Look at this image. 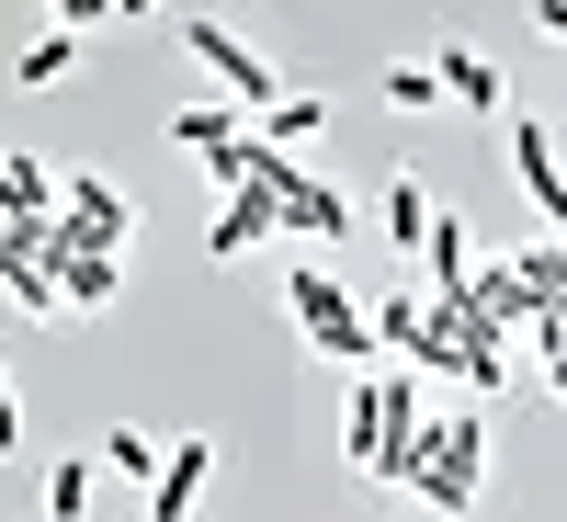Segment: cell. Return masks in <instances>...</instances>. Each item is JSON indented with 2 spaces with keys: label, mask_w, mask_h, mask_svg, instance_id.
<instances>
[{
  "label": "cell",
  "mask_w": 567,
  "mask_h": 522,
  "mask_svg": "<svg viewBox=\"0 0 567 522\" xmlns=\"http://www.w3.org/2000/svg\"><path fill=\"white\" fill-rule=\"evenodd\" d=\"M477 478H488V420L477 409H454V420H432V454H420V500L432 511H477Z\"/></svg>",
  "instance_id": "6da1fadb"
},
{
  "label": "cell",
  "mask_w": 567,
  "mask_h": 522,
  "mask_svg": "<svg viewBox=\"0 0 567 522\" xmlns=\"http://www.w3.org/2000/svg\"><path fill=\"white\" fill-rule=\"evenodd\" d=\"M284 296H296V329H307L329 364H363V352H374V307H352V284H341V273H318V262H307Z\"/></svg>",
  "instance_id": "7a4b0ae2"
},
{
  "label": "cell",
  "mask_w": 567,
  "mask_h": 522,
  "mask_svg": "<svg viewBox=\"0 0 567 522\" xmlns=\"http://www.w3.org/2000/svg\"><path fill=\"white\" fill-rule=\"evenodd\" d=\"M420 387H432V375H386V443H374V465H363V478H386V489H409L420 478V454H432V398H420Z\"/></svg>",
  "instance_id": "3957f363"
},
{
  "label": "cell",
  "mask_w": 567,
  "mask_h": 522,
  "mask_svg": "<svg viewBox=\"0 0 567 522\" xmlns=\"http://www.w3.org/2000/svg\"><path fill=\"white\" fill-rule=\"evenodd\" d=\"M182 45H194V58L227 80V103H250V114H272L284 103V80H272V58H261V45H239V34H227V23H182Z\"/></svg>",
  "instance_id": "277c9868"
},
{
  "label": "cell",
  "mask_w": 567,
  "mask_h": 522,
  "mask_svg": "<svg viewBox=\"0 0 567 522\" xmlns=\"http://www.w3.org/2000/svg\"><path fill=\"white\" fill-rule=\"evenodd\" d=\"M511 171H523V205L567 239V171H556V149H545V125H534V114L511 125Z\"/></svg>",
  "instance_id": "5b68a950"
},
{
  "label": "cell",
  "mask_w": 567,
  "mask_h": 522,
  "mask_svg": "<svg viewBox=\"0 0 567 522\" xmlns=\"http://www.w3.org/2000/svg\"><path fill=\"white\" fill-rule=\"evenodd\" d=\"M272 227H284V194H272V182H239V194H227V216L205 227V250H216V262H239V250L272 239Z\"/></svg>",
  "instance_id": "8992f818"
},
{
  "label": "cell",
  "mask_w": 567,
  "mask_h": 522,
  "mask_svg": "<svg viewBox=\"0 0 567 522\" xmlns=\"http://www.w3.org/2000/svg\"><path fill=\"white\" fill-rule=\"evenodd\" d=\"M205 478H216V443L194 432V443H182V454L159 465V478H148V511H159V522H182V511H194V500H205Z\"/></svg>",
  "instance_id": "52a82bcc"
},
{
  "label": "cell",
  "mask_w": 567,
  "mask_h": 522,
  "mask_svg": "<svg viewBox=\"0 0 567 522\" xmlns=\"http://www.w3.org/2000/svg\"><path fill=\"white\" fill-rule=\"evenodd\" d=\"M284 227H296V239H352V205L341 194H329V182H284Z\"/></svg>",
  "instance_id": "ba28073f"
},
{
  "label": "cell",
  "mask_w": 567,
  "mask_h": 522,
  "mask_svg": "<svg viewBox=\"0 0 567 522\" xmlns=\"http://www.w3.org/2000/svg\"><path fill=\"white\" fill-rule=\"evenodd\" d=\"M432 69H443V103H465V114H499V103H511V91H499V69L477 58V45H443Z\"/></svg>",
  "instance_id": "9c48e42d"
},
{
  "label": "cell",
  "mask_w": 567,
  "mask_h": 522,
  "mask_svg": "<svg viewBox=\"0 0 567 522\" xmlns=\"http://www.w3.org/2000/svg\"><path fill=\"white\" fill-rule=\"evenodd\" d=\"M45 273H58V296H69V307H114V284H125L114 250H58Z\"/></svg>",
  "instance_id": "30bf717a"
},
{
  "label": "cell",
  "mask_w": 567,
  "mask_h": 522,
  "mask_svg": "<svg viewBox=\"0 0 567 522\" xmlns=\"http://www.w3.org/2000/svg\"><path fill=\"white\" fill-rule=\"evenodd\" d=\"M420 262H432V296H465V273H477V239H465V216L443 205L432 239H420Z\"/></svg>",
  "instance_id": "8fae6325"
},
{
  "label": "cell",
  "mask_w": 567,
  "mask_h": 522,
  "mask_svg": "<svg viewBox=\"0 0 567 522\" xmlns=\"http://www.w3.org/2000/svg\"><path fill=\"white\" fill-rule=\"evenodd\" d=\"M374 443H386V375H363L352 409H341V454H352V478L374 465Z\"/></svg>",
  "instance_id": "7c38bea8"
},
{
  "label": "cell",
  "mask_w": 567,
  "mask_h": 522,
  "mask_svg": "<svg viewBox=\"0 0 567 522\" xmlns=\"http://www.w3.org/2000/svg\"><path fill=\"white\" fill-rule=\"evenodd\" d=\"M432 216H443V205H432V182H409V171H398V182H386V239L420 250V239H432Z\"/></svg>",
  "instance_id": "4fadbf2b"
},
{
  "label": "cell",
  "mask_w": 567,
  "mask_h": 522,
  "mask_svg": "<svg viewBox=\"0 0 567 522\" xmlns=\"http://www.w3.org/2000/svg\"><path fill=\"white\" fill-rule=\"evenodd\" d=\"M239 125H250V103H182V114H171V136H182L194 160H205V149H227Z\"/></svg>",
  "instance_id": "5bb4252c"
},
{
  "label": "cell",
  "mask_w": 567,
  "mask_h": 522,
  "mask_svg": "<svg viewBox=\"0 0 567 522\" xmlns=\"http://www.w3.org/2000/svg\"><path fill=\"white\" fill-rule=\"evenodd\" d=\"M12 69H23V91H45V80H69V69H80V23H58V34H34V45H23Z\"/></svg>",
  "instance_id": "9a60e30c"
},
{
  "label": "cell",
  "mask_w": 567,
  "mask_h": 522,
  "mask_svg": "<svg viewBox=\"0 0 567 522\" xmlns=\"http://www.w3.org/2000/svg\"><path fill=\"white\" fill-rule=\"evenodd\" d=\"M523 284H534V296L567 318V239H534V250H523Z\"/></svg>",
  "instance_id": "2e32d148"
},
{
  "label": "cell",
  "mask_w": 567,
  "mask_h": 522,
  "mask_svg": "<svg viewBox=\"0 0 567 522\" xmlns=\"http://www.w3.org/2000/svg\"><path fill=\"white\" fill-rule=\"evenodd\" d=\"M420 318H432V296H374V341L409 352V341H420Z\"/></svg>",
  "instance_id": "e0dca14e"
},
{
  "label": "cell",
  "mask_w": 567,
  "mask_h": 522,
  "mask_svg": "<svg viewBox=\"0 0 567 522\" xmlns=\"http://www.w3.org/2000/svg\"><path fill=\"white\" fill-rule=\"evenodd\" d=\"M250 125H272L284 149H296V136H318V125H329V103H318V91H284V103H272V114H250Z\"/></svg>",
  "instance_id": "ac0fdd59"
},
{
  "label": "cell",
  "mask_w": 567,
  "mask_h": 522,
  "mask_svg": "<svg viewBox=\"0 0 567 522\" xmlns=\"http://www.w3.org/2000/svg\"><path fill=\"white\" fill-rule=\"evenodd\" d=\"M386 103H398V114H432V103H443V69H386Z\"/></svg>",
  "instance_id": "d6986e66"
},
{
  "label": "cell",
  "mask_w": 567,
  "mask_h": 522,
  "mask_svg": "<svg viewBox=\"0 0 567 522\" xmlns=\"http://www.w3.org/2000/svg\"><path fill=\"white\" fill-rule=\"evenodd\" d=\"M103 465H114V478H159V443L148 432H103Z\"/></svg>",
  "instance_id": "ffe728a7"
},
{
  "label": "cell",
  "mask_w": 567,
  "mask_h": 522,
  "mask_svg": "<svg viewBox=\"0 0 567 522\" xmlns=\"http://www.w3.org/2000/svg\"><path fill=\"white\" fill-rule=\"evenodd\" d=\"M45 511L80 522V511H91V465H58V478H45Z\"/></svg>",
  "instance_id": "44dd1931"
},
{
  "label": "cell",
  "mask_w": 567,
  "mask_h": 522,
  "mask_svg": "<svg viewBox=\"0 0 567 522\" xmlns=\"http://www.w3.org/2000/svg\"><path fill=\"white\" fill-rule=\"evenodd\" d=\"M205 171H216V194H239V182H250V125L227 136V149H205Z\"/></svg>",
  "instance_id": "7402d4cb"
},
{
  "label": "cell",
  "mask_w": 567,
  "mask_h": 522,
  "mask_svg": "<svg viewBox=\"0 0 567 522\" xmlns=\"http://www.w3.org/2000/svg\"><path fill=\"white\" fill-rule=\"evenodd\" d=\"M23 443V398H12V364H0V454Z\"/></svg>",
  "instance_id": "603a6c76"
},
{
  "label": "cell",
  "mask_w": 567,
  "mask_h": 522,
  "mask_svg": "<svg viewBox=\"0 0 567 522\" xmlns=\"http://www.w3.org/2000/svg\"><path fill=\"white\" fill-rule=\"evenodd\" d=\"M23 205V160H0V216H12Z\"/></svg>",
  "instance_id": "cb8c5ba5"
},
{
  "label": "cell",
  "mask_w": 567,
  "mask_h": 522,
  "mask_svg": "<svg viewBox=\"0 0 567 522\" xmlns=\"http://www.w3.org/2000/svg\"><path fill=\"white\" fill-rule=\"evenodd\" d=\"M534 23H545V34H567V0H534Z\"/></svg>",
  "instance_id": "d4e9b609"
},
{
  "label": "cell",
  "mask_w": 567,
  "mask_h": 522,
  "mask_svg": "<svg viewBox=\"0 0 567 522\" xmlns=\"http://www.w3.org/2000/svg\"><path fill=\"white\" fill-rule=\"evenodd\" d=\"M545 387H556V409H567V352H556V364H545Z\"/></svg>",
  "instance_id": "484cf974"
},
{
  "label": "cell",
  "mask_w": 567,
  "mask_h": 522,
  "mask_svg": "<svg viewBox=\"0 0 567 522\" xmlns=\"http://www.w3.org/2000/svg\"><path fill=\"white\" fill-rule=\"evenodd\" d=\"M136 12H148V0H114V23H136Z\"/></svg>",
  "instance_id": "4316f807"
}]
</instances>
